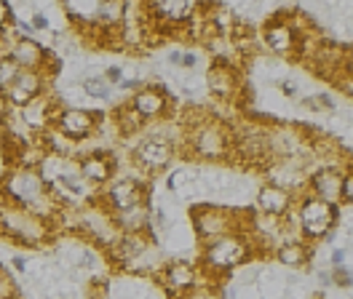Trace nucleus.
<instances>
[{"label": "nucleus", "instance_id": "1", "mask_svg": "<svg viewBox=\"0 0 353 299\" xmlns=\"http://www.w3.org/2000/svg\"><path fill=\"white\" fill-rule=\"evenodd\" d=\"M185 145L201 161H222L233 152V128L217 118L201 115L185 128Z\"/></svg>", "mask_w": 353, "mask_h": 299}, {"label": "nucleus", "instance_id": "2", "mask_svg": "<svg viewBox=\"0 0 353 299\" xmlns=\"http://www.w3.org/2000/svg\"><path fill=\"white\" fill-rule=\"evenodd\" d=\"M340 209L337 203H327V200H319L313 195H300L297 198V212H294V225L297 230L303 233L305 243L313 240H321L337 227L340 222Z\"/></svg>", "mask_w": 353, "mask_h": 299}, {"label": "nucleus", "instance_id": "3", "mask_svg": "<svg viewBox=\"0 0 353 299\" xmlns=\"http://www.w3.org/2000/svg\"><path fill=\"white\" fill-rule=\"evenodd\" d=\"M252 254V240L246 233H230L203 243V267L209 273H230Z\"/></svg>", "mask_w": 353, "mask_h": 299}, {"label": "nucleus", "instance_id": "4", "mask_svg": "<svg viewBox=\"0 0 353 299\" xmlns=\"http://www.w3.org/2000/svg\"><path fill=\"white\" fill-rule=\"evenodd\" d=\"M174 155H176V147L169 139H163L158 134H148V136H142L132 147V163L142 174L155 176V174H161V171H166L172 166Z\"/></svg>", "mask_w": 353, "mask_h": 299}, {"label": "nucleus", "instance_id": "5", "mask_svg": "<svg viewBox=\"0 0 353 299\" xmlns=\"http://www.w3.org/2000/svg\"><path fill=\"white\" fill-rule=\"evenodd\" d=\"M99 121H102V118H99L97 112L86 110V107L67 105V107H59V110H57L51 128H54L62 139L72 142V145H78V142H86V139H91V136L97 134Z\"/></svg>", "mask_w": 353, "mask_h": 299}, {"label": "nucleus", "instance_id": "6", "mask_svg": "<svg viewBox=\"0 0 353 299\" xmlns=\"http://www.w3.org/2000/svg\"><path fill=\"white\" fill-rule=\"evenodd\" d=\"M193 230L203 243H209L222 235L243 233L246 222H241L236 214H230L222 206H199V209H193Z\"/></svg>", "mask_w": 353, "mask_h": 299}, {"label": "nucleus", "instance_id": "7", "mask_svg": "<svg viewBox=\"0 0 353 299\" xmlns=\"http://www.w3.org/2000/svg\"><path fill=\"white\" fill-rule=\"evenodd\" d=\"M148 200V187L137 176H118L110 179V187L102 192V206L108 214L129 212L134 206H142Z\"/></svg>", "mask_w": 353, "mask_h": 299}, {"label": "nucleus", "instance_id": "8", "mask_svg": "<svg viewBox=\"0 0 353 299\" xmlns=\"http://www.w3.org/2000/svg\"><path fill=\"white\" fill-rule=\"evenodd\" d=\"M263 45L276 56H297L300 54V38L287 21V11H279L276 17L263 24Z\"/></svg>", "mask_w": 353, "mask_h": 299}, {"label": "nucleus", "instance_id": "9", "mask_svg": "<svg viewBox=\"0 0 353 299\" xmlns=\"http://www.w3.org/2000/svg\"><path fill=\"white\" fill-rule=\"evenodd\" d=\"M46 83H48V78H46L43 72H32V70H22L19 72V78L14 81V83L8 85L0 96H3V105L6 107H17V110H22L27 107L32 99H38V96H43L46 94Z\"/></svg>", "mask_w": 353, "mask_h": 299}, {"label": "nucleus", "instance_id": "10", "mask_svg": "<svg viewBox=\"0 0 353 299\" xmlns=\"http://www.w3.org/2000/svg\"><path fill=\"white\" fill-rule=\"evenodd\" d=\"M6 56L17 64L19 70H32V72H43L46 62L51 56V51L41 41L30 38V35H17L11 45H6Z\"/></svg>", "mask_w": 353, "mask_h": 299}, {"label": "nucleus", "instance_id": "11", "mask_svg": "<svg viewBox=\"0 0 353 299\" xmlns=\"http://www.w3.org/2000/svg\"><path fill=\"white\" fill-rule=\"evenodd\" d=\"M206 88H209L212 96H217L222 102H233L236 96H241L243 85L236 64H228V62L209 64V70H206Z\"/></svg>", "mask_w": 353, "mask_h": 299}, {"label": "nucleus", "instance_id": "12", "mask_svg": "<svg viewBox=\"0 0 353 299\" xmlns=\"http://www.w3.org/2000/svg\"><path fill=\"white\" fill-rule=\"evenodd\" d=\"M129 107L134 112L148 123V121H155V118H163L169 115V107H172V99L166 94L163 85H142L139 91H134L132 99H129Z\"/></svg>", "mask_w": 353, "mask_h": 299}, {"label": "nucleus", "instance_id": "13", "mask_svg": "<svg viewBox=\"0 0 353 299\" xmlns=\"http://www.w3.org/2000/svg\"><path fill=\"white\" fill-rule=\"evenodd\" d=\"M351 169V166H348ZM340 166H321V169L310 171L308 174V185L305 190H310L308 195L319 198V200H327V203H337L340 198V179H343V171Z\"/></svg>", "mask_w": 353, "mask_h": 299}, {"label": "nucleus", "instance_id": "14", "mask_svg": "<svg viewBox=\"0 0 353 299\" xmlns=\"http://www.w3.org/2000/svg\"><path fill=\"white\" fill-rule=\"evenodd\" d=\"M75 169L81 174V179L94 190V187L110 185V179L115 176V161H112L108 152H91V155L78 161Z\"/></svg>", "mask_w": 353, "mask_h": 299}, {"label": "nucleus", "instance_id": "15", "mask_svg": "<svg viewBox=\"0 0 353 299\" xmlns=\"http://www.w3.org/2000/svg\"><path fill=\"white\" fill-rule=\"evenodd\" d=\"M294 200H297V195L281 190L276 185H263L257 192V212L265 216H273V219H284L292 212Z\"/></svg>", "mask_w": 353, "mask_h": 299}, {"label": "nucleus", "instance_id": "16", "mask_svg": "<svg viewBox=\"0 0 353 299\" xmlns=\"http://www.w3.org/2000/svg\"><path fill=\"white\" fill-rule=\"evenodd\" d=\"M57 110L59 107H54V102L48 99V96H38V99H32L27 107H22L19 110V121H22L24 126L30 128V131H35L38 136L43 134V131H48L51 128V123H54V115H57Z\"/></svg>", "mask_w": 353, "mask_h": 299}, {"label": "nucleus", "instance_id": "17", "mask_svg": "<svg viewBox=\"0 0 353 299\" xmlns=\"http://www.w3.org/2000/svg\"><path fill=\"white\" fill-rule=\"evenodd\" d=\"M163 286L169 289V291H174V294H188L193 286H196V270H193V265L190 262H182V259H176V262H169L166 267H163Z\"/></svg>", "mask_w": 353, "mask_h": 299}, {"label": "nucleus", "instance_id": "18", "mask_svg": "<svg viewBox=\"0 0 353 299\" xmlns=\"http://www.w3.org/2000/svg\"><path fill=\"white\" fill-rule=\"evenodd\" d=\"M310 251L308 243L305 240H297V238H292V240H281V246L276 249V259L284 265V267H305L310 262Z\"/></svg>", "mask_w": 353, "mask_h": 299}, {"label": "nucleus", "instance_id": "19", "mask_svg": "<svg viewBox=\"0 0 353 299\" xmlns=\"http://www.w3.org/2000/svg\"><path fill=\"white\" fill-rule=\"evenodd\" d=\"M81 88H83V94H86L88 99H97V102H112L115 99V88L105 83L102 75H88V78H83Z\"/></svg>", "mask_w": 353, "mask_h": 299}, {"label": "nucleus", "instance_id": "20", "mask_svg": "<svg viewBox=\"0 0 353 299\" xmlns=\"http://www.w3.org/2000/svg\"><path fill=\"white\" fill-rule=\"evenodd\" d=\"M300 107L308 110V112H334L337 99L330 91H321V94H313V96H300Z\"/></svg>", "mask_w": 353, "mask_h": 299}, {"label": "nucleus", "instance_id": "21", "mask_svg": "<svg viewBox=\"0 0 353 299\" xmlns=\"http://www.w3.org/2000/svg\"><path fill=\"white\" fill-rule=\"evenodd\" d=\"M19 72H22V70L11 62L8 56H0V94H3L8 85L19 78Z\"/></svg>", "mask_w": 353, "mask_h": 299}, {"label": "nucleus", "instance_id": "22", "mask_svg": "<svg viewBox=\"0 0 353 299\" xmlns=\"http://www.w3.org/2000/svg\"><path fill=\"white\" fill-rule=\"evenodd\" d=\"M353 203V174L351 169L343 171V179H340V198H337V206H351Z\"/></svg>", "mask_w": 353, "mask_h": 299}, {"label": "nucleus", "instance_id": "23", "mask_svg": "<svg viewBox=\"0 0 353 299\" xmlns=\"http://www.w3.org/2000/svg\"><path fill=\"white\" fill-rule=\"evenodd\" d=\"M27 24H30V30L32 32H48L51 30V24H48V17H46L43 11H30V17H27Z\"/></svg>", "mask_w": 353, "mask_h": 299}, {"label": "nucleus", "instance_id": "24", "mask_svg": "<svg viewBox=\"0 0 353 299\" xmlns=\"http://www.w3.org/2000/svg\"><path fill=\"white\" fill-rule=\"evenodd\" d=\"M102 81L108 85H112V88H118V85L123 83V67H121V64H110V67L102 72Z\"/></svg>", "mask_w": 353, "mask_h": 299}, {"label": "nucleus", "instance_id": "25", "mask_svg": "<svg viewBox=\"0 0 353 299\" xmlns=\"http://www.w3.org/2000/svg\"><path fill=\"white\" fill-rule=\"evenodd\" d=\"M0 299H14V280L3 265H0Z\"/></svg>", "mask_w": 353, "mask_h": 299}, {"label": "nucleus", "instance_id": "26", "mask_svg": "<svg viewBox=\"0 0 353 299\" xmlns=\"http://www.w3.org/2000/svg\"><path fill=\"white\" fill-rule=\"evenodd\" d=\"M279 91L287 96V99H300V83L294 78H284L279 81Z\"/></svg>", "mask_w": 353, "mask_h": 299}, {"label": "nucleus", "instance_id": "27", "mask_svg": "<svg viewBox=\"0 0 353 299\" xmlns=\"http://www.w3.org/2000/svg\"><path fill=\"white\" fill-rule=\"evenodd\" d=\"M11 262H14V267H17L19 273H24V270H27V262H24V256H14Z\"/></svg>", "mask_w": 353, "mask_h": 299}, {"label": "nucleus", "instance_id": "28", "mask_svg": "<svg viewBox=\"0 0 353 299\" xmlns=\"http://www.w3.org/2000/svg\"><path fill=\"white\" fill-rule=\"evenodd\" d=\"M3 38H6V27H0V41H3Z\"/></svg>", "mask_w": 353, "mask_h": 299}]
</instances>
